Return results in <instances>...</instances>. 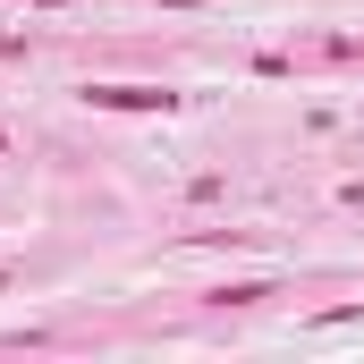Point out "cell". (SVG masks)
<instances>
[{"instance_id":"cell-1","label":"cell","mask_w":364,"mask_h":364,"mask_svg":"<svg viewBox=\"0 0 364 364\" xmlns=\"http://www.w3.org/2000/svg\"><path fill=\"white\" fill-rule=\"evenodd\" d=\"M93 110H170V93L161 85H85Z\"/></svg>"},{"instance_id":"cell-2","label":"cell","mask_w":364,"mask_h":364,"mask_svg":"<svg viewBox=\"0 0 364 364\" xmlns=\"http://www.w3.org/2000/svg\"><path fill=\"white\" fill-rule=\"evenodd\" d=\"M348 203H356V212H364V178H356V186H348Z\"/></svg>"},{"instance_id":"cell-3","label":"cell","mask_w":364,"mask_h":364,"mask_svg":"<svg viewBox=\"0 0 364 364\" xmlns=\"http://www.w3.org/2000/svg\"><path fill=\"white\" fill-rule=\"evenodd\" d=\"M43 9H60V0H43Z\"/></svg>"},{"instance_id":"cell-4","label":"cell","mask_w":364,"mask_h":364,"mask_svg":"<svg viewBox=\"0 0 364 364\" xmlns=\"http://www.w3.org/2000/svg\"><path fill=\"white\" fill-rule=\"evenodd\" d=\"M0 144H9V127H0Z\"/></svg>"}]
</instances>
